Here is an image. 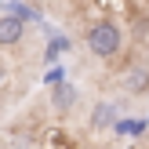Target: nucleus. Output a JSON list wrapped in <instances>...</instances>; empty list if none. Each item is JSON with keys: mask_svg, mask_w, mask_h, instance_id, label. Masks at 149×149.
Masks as SVG:
<instances>
[{"mask_svg": "<svg viewBox=\"0 0 149 149\" xmlns=\"http://www.w3.org/2000/svg\"><path fill=\"white\" fill-rule=\"evenodd\" d=\"M84 44H87V51L95 58H113L124 47V29L113 18H95L87 26V33H84Z\"/></svg>", "mask_w": 149, "mask_h": 149, "instance_id": "1", "label": "nucleus"}, {"mask_svg": "<svg viewBox=\"0 0 149 149\" xmlns=\"http://www.w3.org/2000/svg\"><path fill=\"white\" fill-rule=\"evenodd\" d=\"M116 87H120L124 95H131V98L149 95V65L146 62H127L120 69V77H116Z\"/></svg>", "mask_w": 149, "mask_h": 149, "instance_id": "2", "label": "nucleus"}, {"mask_svg": "<svg viewBox=\"0 0 149 149\" xmlns=\"http://www.w3.org/2000/svg\"><path fill=\"white\" fill-rule=\"evenodd\" d=\"M22 36H26V26H22V18H15V15H4V18H0V47H15V44H22Z\"/></svg>", "mask_w": 149, "mask_h": 149, "instance_id": "3", "label": "nucleus"}, {"mask_svg": "<svg viewBox=\"0 0 149 149\" xmlns=\"http://www.w3.org/2000/svg\"><path fill=\"white\" fill-rule=\"evenodd\" d=\"M106 120H109V106H95V120L91 124L98 127V124H106Z\"/></svg>", "mask_w": 149, "mask_h": 149, "instance_id": "4", "label": "nucleus"}, {"mask_svg": "<svg viewBox=\"0 0 149 149\" xmlns=\"http://www.w3.org/2000/svg\"><path fill=\"white\" fill-rule=\"evenodd\" d=\"M4 77H7V69H4V62H0V84H4Z\"/></svg>", "mask_w": 149, "mask_h": 149, "instance_id": "5", "label": "nucleus"}]
</instances>
